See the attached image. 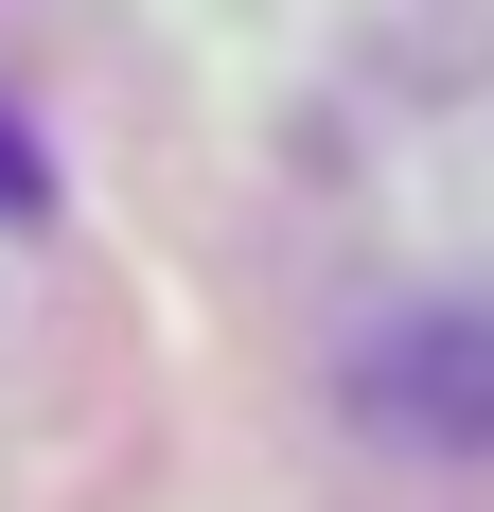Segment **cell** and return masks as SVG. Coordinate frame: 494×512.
<instances>
[{
	"label": "cell",
	"mask_w": 494,
	"mask_h": 512,
	"mask_svg": "<svg viewBox=\"0 0 494 512\" xmlns=\"http://www.w3.org/2000/svg\"><path fill=\"white\" fill-rule=\"evenodd\" d=\"M36 212H53V177H36V142H18V106H0V248H18Z\"/></svg>",
	"instance_id": "6da1fadb"
}]
</instances>
